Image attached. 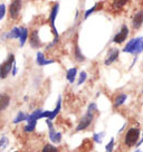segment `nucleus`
Instances as JSON below:
<instances>
[{
    "mask_svg": "<svg viewBox=\"0 0 143 152\" xmlns=\"http://www.w3.org/2000/svg\"><path fill=\"white\" fill-rule=\"evenodd\" d=\"M58 11H59V2H55L54 6L52 7V10H50V15H49V24H50V27L53 29V33H54V40L47 46V49H50L52 46L56 45L58 43V39H59V34L57 31V28H56V25H55V21H56V18H57Z\"/></svg>",
    "mask_w": 143,
    "mask_h": 152,
    "instance_id": "nucleus-1",
    "label": "nucleus"
},
{
    "mask_svg": "<svg viewBox=\"0 0 143 152\" xmlns=\"http://www.w3.org/2000/svg\"><path fill=\"white\" fill-rule=\"evenodd\" d=\"M124 53L132 54V55H139L140 53L143 52V37H135L130 39L128 43L125 44L123 48Z\"/></svg>",
    "mask_w": 143,
    "mask_h": 152,
    "instance_id": "nucleus-2",
    "label": "nucleus"
},
{
    "mask_svg": "<svg viewBox=\"0 0 143 152\" xmlns=\"http://www.w3.org/2000/svg\"><path fill=\"white\" fill-rule=\"evenodd\" d=\"M140 134H141V130L140 128H130L128 130V132L125 134V138H124V143L128 148L135 147L138 144L139 140H140Z\"/></svg>",
    "mask_w": 143,
    "mask_h": 152,
    "instance_id": "nucleus-3",
    "label": "nucleus"
},
{
    "mask_svg": "<svg viewBox=\"0 0 143 152\" xmlns=\"http://www.w3.org/2000/svg\"><path fill=\"white\" fill-rule=\"evenodd\" d=\"M15 63H16L15 55L14 54H9L5 62L0 64V80H5L9 76V74L12 71Z\"/></svg>",
    "mask_w": 143,
    "mask_h": 152,
    "instance_id": "nucleus-4",
    "label": "nucleus"
},
{
    "mask_svg": "<svg viewBox=\"0 0 143 152\" xmlns=\"http://www.w3.org/2000/svg\"><path fill=\"white\" fill-rule=\"evenodd\" d=\"M42 109H37L35 110L33 113L28 114V118H27V124L25 125L24 131L25 132H33L36 129V125H37V121L39 120V116H40V113H42Z\"/></svg>",
    "mask_w": 143,
    "mask_h": 152,
    "instance_id": "nucleus-5",
    "label": "nucleus"
},
{
    "mask_svg": "<svg viewBox=\"0 0 143 152\" xmlns=\"http://www.w3.org/2000/svg\"><path fill=\"white\" fill-rule=\"evenodd\" d=\"M46 124L48 126V132H49V139L54 144H59L62 142V138H63V134L62 132H58L55 130L54 128V123L52 121L49 120H46Z\"/></svg>",
    "mask_w": 143,
    "mask_h": 152,
    "instance_id": "nucleus-6",
    "label": "nucleus"
},
{
    "mask_svg": "<svg viewBox=\"0 0 143 152\" xmlns=\"http://www.w3.org/2000/svg\"><path fill=\"white\" fill-rule=\"evenodd\" d=\"M129 33H130L129 27H128L125 24H123L122 26H121V28H120L119 31H117V33L113 36V38H112V42H113V43H115V44L124 43V42L128 39Z\"/></svg>",
    "mask_w": 143,
    "mask_h": 152,
    "instance_id": "nucleus-7",
    "label": "nucleus"
},
{
    "mask_svg": "<svg viewBox=\"0 0 143 152\" xmlns=\"http://www.w3.org/2000/svg\"><path fill=\"white\" fill-rule=\"evenodd\" d=\"M94 115H95L94 113H92V112H88V111H87V112L83 115V118L81 119L80 123L77 124V126H76L77 132L83 131V130H85V129L88 128V126L92 124V122H93V120H94Z\"/></svg>",
    "mask_w": 143,
    "mask_h": 152,
    "instance_id": "nucleus-8",
    "label": "nucleus"
},
{
    "mask_svg": "<svg viewBox=\"0 0 143 152\" xmlns=\"http://www.w3.org/2000/svg\"><path fill=\"white\" fill-rule=\"evenodd\" d=\"M23 7V2L20 0H15L9 5V16L11 19H17Z\"/></svg>",
    "mask_w": 143,
    "mask_h": 152,
    "instance_id": "nucleus-9",
    "label": "nucleus"
},
{
    "mask_svg": "<svg viewBox=\"0 0 143 152\" xmlns=\"http://www.w3.org/2000/svg\"><path fill=\"white\" fill-rule=\"evenodd\" d=\"M119 55H120L119 48H114V47L110 48L109 52H107V55H106V58H105L104 61L105 66H110L111 64H113L115 61H117Z\"/></svg>",
    "mask_w": 143,
    "mask_h": 152,
    "instance_id": "nucleus-10",
    "label": "nucleus"
},
{
    "mask_svg": "<svg viewBox=\"0 0 143 152\" xmlns=\"http://www.w3.org/2000/svg\"><path fill=\"white\" fill-rule=\"evenodd\" d=\"M20 35H21V27H17L15 26L10 29L9 31L5 33L1 36L2 40H8V39H19Z\"/></svg>",
    "mask_w": 143,
    "mask_h": 152,
    "instance_id": "nucleus-11",
    "label": "nucleus"
},
{
    "mask_svg": "<svg viewBox=\"0 0 143 152\" xmlns=\"http://www.w3.org/2000/svg\"><path fill=\"white\" fill-rule=\"evenodd\" d=\"M29 45L33 48H35V49H38L39 47H42L43 43H42V40L39 38V31L37 29L33 30L31 34H30V36H29Z\"/></svg>",
    "mask_w": 143,
    "mask_h": 152,
    "instance_id": "nucleus-12",
    "label": "nucleus"
},
{
    "mask_svg": "<svg viewBox=\"0 0 143 152\" xmlns=\"http://www.w3.org/2000/svg\"><path fill=\"white\" fill-rule=\"evenodd\" d=\"M143 25V9L139 10L134 14L132 18V27L134 29H140Z\"/></svg>",
    "mask_w": 143,
    "mask_h": 152,
    "instance_id": "nucleus-13",
    "label": "nucleus"
},
{
    "mask_svg": "<svg viewBox=\"0 0 143 152\" xmlns=\"http://www.w3.org/2000/svg\"><path fill=\"white\" fill-rule=\"evenodd\" d=\"M53 63H55V61L54 59H46L44 53L42 52L37 53V55H36V64L38 66H47V65H50Z\"/></svg>",
    "mask_w": 143,
    "mask_h": 152,
    "instance_id": "nucleus-14",
    "label": "nucleus"
},
{
    "mask_svg": "<svg viewBox=\"0 0 143 152\" xmlns=\"http://www.w3.org/2000/svg\"><path fill=\"white\" fill-rule=\"evenodd\" d=\"M10 96L7 93H0V112L5 111L10 105Z\"/></svg>",
    "mask_w": 143,
    "mask_h": 152,
    "instance_id": "nucleus-15",
    "label": "nucleus"
},
{
    "mask_svg": "<svg viewBox=\"0 0 143 152\" xmlns=\"http://www.w3.org/2000/svg\"><path fill=\"white\" fill-rule=\"evenodd\" d=\"M77 75H78V71H77L76 67H72L68 71L66 72V80L68 81L69 84H73L75 80H76Z\"/></svg>",
    "mask_w": 143,
    "mask_h": 152,
    "instance_id": "nucleus-16",
    "label": "nucleus"
},
{
    "mask_svg": "<svg viewBox=\"0 0 143 152\" xmlns=\"http://www.w3.org/2000/svg\"><path fill=\"white\" fill-rule=\"evenodd\" d=\"M61 110H62V96L59 95V96H58V99H57V103H56V107L50 112V116H49V119L48 120L53 122V120L55 119L58 114H59Z\"/></svg>",
    "mask_w": 143,
    "mask_h": 152,
    "instance_id": "nucleus-17",
    "label": "nucleus"
},
{
    "mask_svg": "<svg viewBox=\"0 0 143 152\" xmlns=\"http://www.w3.org/2000/svg\"><path fill=\"white\" fill-rule=\"evenodd\" d=\"M128 100V95L125 93H120L119 95H116L114 99V102H113V105L114 107H120L121 105H123L125 103V101Z\"/></svg>",
    "mask_w": 143,
    "mask_h": 152,
    "instance_id": "nucleus-18",
    "label": "nucleus"
},
{
    "mask_svg": "<svg viewBox=\"0 0 143 152\" xmlns=\"http://www.w3.org/2000/svg\"><path fill=\"white\" fill-rule=\"evenodd\" d=\"M29 38V30L27 27H21V35L19 38L20 47H24L25 44L27 43V39Z\"/></svg>",
    "mask_w": 143,
    "mask_h": 152,
    "instance_id": "nucleus-19",
    "label": "nucleus"
},
{
    "mask_svg": "<svg viewBox=\"0 0 143 152\" xmlns=\"http://www.w3.org/2000/svg\"><path fill=\"white\" fill-rule=\"evenodd\" d=\"M74 57H75V59H76L77 62H84V61H85V56H84V54L82 53L81 48L78 46L77 42L75 43V47H74Z\"/></svg>",
    "mask_w": 143,
    "mask_h": 152,
    "instance_id": "nucleus-20",
    "label": "nucleus"
},
{
    "mask_svg": "<svg viewBox=\"0 0 143 152\" xmlns=\"http://www.w3.org/2000/svg\"><path fill=\"white\" fill-rule=\"evenodd\" d=\"M27 118H28V114H26L25 112H23V111H19L18 114L16 115V118L14 119V121H12V123L18 124V123H20V122L27 121Z\"/></svg>",
    "mask_w": 143,
    "mask_h": 152,
    "instance_id": "nucleus-21",
    "label": "nucleus"
},
{
    "mask_svg": "<svg viewBox=\"0 0 143 152\" xmlns=\"http://www.w3.org/2000/svg\"><path fill=\"white\" fill-rule=\"evenodd\" d=\"M105 137V132H98V133H94L93 134V141L96 143H98V144H101V143L103 142V139H104Z\"/></svg>",
    "mask_w": 143,
    "mask_h": 152,
    "instance_id": "nucleus-22",
    "label": "nucleus"
},
{
    "mask_svg": "<svg viewBox=\"0 0 143 152\" xmlns=\"http://www.w3.org/2000/svg\"><path fill=\"white\" fill-rule=\"evenodd\" d=\"M9 145V139L7 138V137H1L0 138V151H2V150H5L6 148Z\"/></svg>",
    "mask_w": 143,
    "mask_h": 152,
    "instance_id": "nucleus-23",
    "label": "nucleus"
},
{
    "mask_svg": "<svg viewBox=\"0 0 143 152\" xmlns=\"http://www.w3.org/2000/svg\"><path fill=\"white\" fill-rule=\"evenodd\" d=\"M42 152H58V150L54 144H49V143H47V144L44 145Z\"/></svg>",
    "mask_w": 143,
    "mask_h": 152,
    "instance_id": "nucleus-24",
    "label": "nucleus"
},
{
    "mask_svg": "<svg viewBox=\"0 0 143 152\" xmlns=\"http://www.w3.org/2000/svg\"><path fill=\"white\" fill-rule=\"evenodd\" d=\"M114 147H115V139L111 138L110 142L105 145V152H113Z\"/></svg>",
    "mask_w": 143,
    "mask_h": 152,
    "instance_id": "nucleus-25",
    "label": "nucleus"
},
{
    "mask_svg": "<svg viewBox=\"0 0 143 152\" xmlns=\"http://www.w3.org/2000/svg\"><path fill=\"white\" fill-rule=\"evenodd\" d=\"M97 8H98V2H97V4H95V5L93 6V7H91L90 9L86 10L85 14H84V20H86V19L88 18V17H90V16H91V15L93 14V12H94V11L97 9Z\"/></svg>",
    "mask_w": 143,
    "mask_h": 152,
    "instance_id": "nucleus-26",
    "label": "nucleus"
},
{
    "mask_svg": "<svg viewBox=\"0 0 143 152\" xmlns=\"http://www.w3.org/2000/svg\"><path fill=\"white\" fill-rule=\"evenodd\" d=\"M87 80V73L85 71H82L81 74L78 75V80H77V85H82L84 82Z\"/></svg>",
    "mask_w": 143,
    "mask_h": 152,
    "instance_id": "nucleus-27",
    "label": "nucleus"
},
{
    "mask_svg": "<svg viewBox=\"0 0 143 152\" xmlns=\"http://www.w3.org/2000/svg\"><path fill=\"white\" fill-rule=\"evenodd\" d=\"M87 111L88 112H92V113H97V111H98V107H97V104H96L95 102H92L90 103L88 105V107H87Z\"/></svg>",
    "mask_w": 143,
    "mask_h": 152,
    "instance_id": "nucleus-28",
    "label": "nucleus"
},
{
    "mask_svg": "<svg viewBox=\"0 0 143 152\" xmlns=\"http://www.w3.org/2000/svg\"><path fill=\"white\" fill-rule=\"evenodd\" d=\"M128 4V1H114L113 2V7H114L115 9L116 10H119V9H121V8H123L124 6Z\"/></svg>",
    "mask_w": 143,
    "mask_h": 152,
    "instance_id": "nucleus-29",
    "label": "nucleus"
},
{
    "mask_svg": "<svg viewBox=\"0 0 143 152\" xmlns=\"http://www.w3.org/2000/svg\"><path fill=\"white\" fill-rule=\"evenodd\" d=\"M6 5L5 4H0V21L5 18L6 16Z\"/></svg>",
    "mask_w": 143,
    "mask_h": 152,
    "instance_id": "nucleus-30",
    "label": "nucleus"
},
{
    "mask_svg": "<svg viewBox=\"0 0 143 152\" xmlns=\"http://www.w3.org/2000/svg\"><path fill=\"white\" fill-rule=\"evenodd\" d=\"M11 74H12V76H16V75H17V64H16V63L14 64V67H12Z\"/></svg>",
    "mask_w": 143,
    "mask_h": 152,
    "instance_id": "nucleus-31",
    "label": "nucleus"
},
{
    "mask_svg": "<svg viewBox=\"0 0 143 152\" xmlns=\"http://www.w3.org/2000/svg\"><path fill=\"white\" fill-rule=\"evenodd\" d=\"M142 143H143V138H141V139H140V140H139L138 144L135 145V147H136V149H139V148L141 147V144H142Z\"/></svg>",
    "mask_w": 143,
    "mask_h": 152,
    "instance_id": "nucleus-32",
    "label": "nucleus"
},
{
    "mask_svg": "<svg viewBox=\"0 0 143 152\" xmlns=\"http://www.w3.org/2000/svg\"><path fill=\"white\" fill-rule=\"evenodd\" d=\"M125 126H126V123H124V124H123V126H122V128L120 129V131H119V132H122V131H123L124 129H125Z\"/></svg>",
    "mask_w": 143,
    "mask_h": 152,
    "instance_id": "nucleus-33",
    "label": "nucleus"
},
{
    "mask_svg": "<svg viewBox=\"0 0 143 152\" xmlns=\"http://www.w3.org/2000/svg\"><path fill=\"white\" fill-rule=\"evenodd\" d=\"M134 152H142V151H141V149L139 148V149H136V150H135V151H134Z\"/></svg>",
    "mask_w": 143,
    "mask_h": 152,
    "instance_id": "nucleus-34",
    "label": "nucleus"
},
{
    "mask_svg": "<svg viewBox=\"0 0 143 152\" xmlns=\"http://www.w3.org/2000/svg\"><path fill=\"white\" fill-rule=\"evenodd\" d=\"M142 94H143V90H142Z\"/></svg>",
    "mask_w": 143,
    "mask_h": 152,
    "instance_id": "nucleus-35",
    "label": "nucleus"
}]
</instances>
